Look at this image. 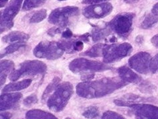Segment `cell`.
Listing matches in <instances>:
<instances>
[{
    "label": "cell",
    "instance_id": "obj_1",
    "mask_svg": "<svg viewBox=\"0 0 158 119\" xmlns=\"http://www.w3.org/2000/svg\"><path fill=\"white\" fill-rule=\"evenodd\" d=\"M128 84L121 78H105L95 81L82 82L77 86L79 96L86 98H101Z\"/></svg>",
    "mask_w": 158,
    "mask_h": 119
},
{
    "label": "cell",
    "instance_id": "obj_2",
    "mask_svg": "<svg viewBox=\"0 0 158 119\" xmlns=\"http://www.w3.org/2000/svg\"><path fill=\"white\" fill-rule=\"evenodd\" d=\"M73 92V86L69 82L58 84L54 92L48 98L47 105L54 112H59L64 109Z\"/></svg>",
    "mask_w": 158,
    "mask_h": 119
},
{
    "label": "cell",
    "instance_id": "obj_3",
    "mask_svg": "<svg viewBox=\"0 0 158 119\" xmlns=\"http://www.w3.org/2000/svg\"><path fill=\"white\" fill-rule=\"evenodd\" d=\"M47 69L46 64L40 60H27L23 62L18 68L12 71L10 80L15 81L25 76H34L44 73Z\"/></svg>",
    "mask_w": 158,
    "mask_h": 119
},
{
    "label": "cell",
    "instance_id": "obj_4",
    "mask_svg": "<svg viewBox=\"0 0 158 119\" xmlns=\"http://www.w3.org/2000/svg\"><path fill=\"white\" fill-rule=\"evenodd\" d=\"M64 52L60 42H42L35 47L33 53L35 57L54 60L60 58Z\"/></svg>",
    "mask_w": 158,
    "mask_h": 119
},
{
    "label": "cell",
    "instance_id": "obj_5",
    "mask_svg": "<svg viewBox=\"0 0 158 119\" xmlns=\"http://www.w3.org/2000/svg\"><path fill=\"white\" fill-rule=\"evenodd\" d=\"M133 47L129 43L106 45L103 50V61L110 64L127 57L132 52Z\"/></svg>",
    "mask_w": 158,
    "mask_h": 119
},
{
    "label": "cell",
    "instance_id": "obj_6",
    "mask_svg": "<svg viewBox=\"0 0 158 119\" xmlns=\"http://www.w3.org/2000/svg\"><path fill=\"white\" fill-rule=\"evenodd\" d=\"M134 17L135 14L133 13L118 14L109 22V26L117 35L125 38L131 32Z\"/></svg>",
    "mask_w": 158,
    "mask_h": 119
},
{
    "label": "cell",
    "instance_id": "obj_7",
    "mask_svg": "<svg viewBox=\"0 0 158 119\" xmlns=\"http://www.w3.org/2000/svg\"><path fill=\"white\" fill-rule=\"evenodd\" d=\"M69 69L73 73L82 72H102L111 69L110 66L100 62L90 60L85 58H76L70 63Z\"/></svg>",
    "mask_w": 158,
    "mask_h": 119
},
{
    "label": "cell",
    "instance_id": "obj_8",
    "mask_svg": "<svg viewBox=\"0 0 158 119\" xmlns=\"http://www.w3.org/2000/svg\"><path fill=\"white\" fill-rule=\"evenodd\" d=\"M79 10L77 7L66 6L55 9L49 15L48 22L54 25L65 27L69 24L70 19L76 16Z\"/></svg>",
    "mask_w": 158,
    "mask_h": 119
},
{
    "label": "cell",
    "instance_id": "obj_9",
    "mask_svg": "<svg viewBox=\"0 0 158 119\" xmlns=\"http://www.w3.org/2000/svg\"><path fill=\"white\" fill-rule=\"evenodd\" d=\"M23 0H11L1 14V33L10 30L14 26L13 19L18 14Z\"/></svg>",
    "mask_w": 158,
    "mask_h": 119
},
{
    "label": "cell",
    "instance_id": "obj_10",
    "mask_svg": "<svg viewBox=\"0 0 158 119\" xmlns=\"http://www.w3.org/2000/svg\"><path fill=\"white\" fill-rule=\"evenodd\" d=\"M152 56L147 52H139L129 60V64L131 68L141 74H148L150 71Z\"/></svg>",
    "mask_w": 158,
    "mask_h": 119
},
{
    "label": "cell",
    "instance_id": "obj_11",
    "mask_svg": "<svg viewBox=\"0 0 158 119\" xmlns=\"http://www.w3.org/2000/svg\"><path fill=\"white\" fill-rule=\"evenodd\" d=\"M113 10V6L110 3H102L101 4H94L85 7L82 14L86 18L100 19L105 18Z\"/></svg>",
    "mask_w": 158,
    "mask_h": 119
},
{
    "label": "cell",
    "instance_id": "obj_12",
    "mask_svg": "<svg viewBox=\"0 0 158 119\" xmlns=\"http://www.w3.org/2000/svg\"><path fill=\"white\" fill-rule=\"evenodd\" d=\"M136 114L148 119H158V107L148 104H136L130 106Z\"/></svg>",
    "mask_w": 158,
    "mask_h": 119
},
{
    "label": "cell",
    "instance_id": "obj_13",
    "mask_svg": "<svg viewBox=\"0 0 158 119\" xmlns=\"http://www.w3.org/2000/svg\"><path fill=\"white\" fill-rule=\"evenodd\" d=\"M22 97L21 93H7L1 96V110L3 111L13 108Z\"/></svg>",
    "mask_w": 158,
    "mask_h": 119
},
{
    "label": "cell",
    "instance_id": "obj_14",
    "mask_svg": "<svg viewBox=\"0 0 158 119\" xmlns=\"http://www.w3.org/2000/svg\"><path fill=\"white\" fill-rule=\"evenodd\" d=\"M30 39L29 35L22 31H11L2 38V42L8 43H24Z\"/></svg>",
    "mask_w": 158,
    "mask_h": 119
},
{
    "label": "cell",
    "instance_id": "obj_15",
    "mask_svg": "<svg viewBox=\"0 0 158 119\" xmlns=\"http://www.w3.org/2000/svg\"><path fill=\"white\" fill-rule=\"evenodd\" d=\"M118 73L120 78L127 83H138L141 82V78L139 75H137L127 66H124L118 68Z\"/></svg>",
    "mask_w": 158,
    "mask_h": 119
},
{
    "label": "cell",
    "instance_id": "obj_16",
    "mask_svg": "<svg viewBox=\"0 0 158 119\" xmlns=\"http://www.w3.org/2000/svg\"><path fill=\"white\" fill-rule=\"evenodd\" d=\"M147 99H145L144 97H141L137 96V95L127 94L123 96V98L114 101V103L117 106L130 107L133 105L140 104V102H144Z\"/></svg>",
    "mask_w": 158,
    "mask_h": 119
},
{
    "label": "cell",
    "instance_id": "obj_17",
    "mask_svg": "<svg viewBox=\"0 0 158 119\" xmlns=\"http://www.w3.org/2000/svg\"><path fill=\"white\" fill-rule=\"evenodd\" d=\"M31 83V79H26L17 82L10 83L6 85L4 88H3L2 91L3 92H14V91H19L23 89L27 88Z\"/></svg>",
    "mask_w": 158,
    "mask_h": 119
},
{
    "label": "cell",
    "instance_id": "obj_18",
    "mask_svg": "<svg viewBox=\"0 0 158 119\" xmlns=\"http://www.w3.org/2000/svg\"><path fill=\"white\" fill-rule=\"evenodd\" d=\"M26 119H58L52 114L41 110L34 109L29 110L26 114Z\"/></svg>",
    "mask_w": 158,
    "mask_h": 119
},
{
    "label": "cell",
    "instance_id": "obj_19",
    "mask_svg": "<svg viewBox=\"0 0 158 119\" xmlns=\"http://www.w3.org/2000/svg\"><path fill=\"white\" fill-rule=\"evenodd\" d=\"M14 67V63L11 60H4L1 61V86L4 84L7 75L12 72Z\"/></svg>",
    "mask_w": 158,
    "mask_h": 119
},
{
    "label": "cell",
    "instance_id": "obj_20",
    "mask_svg": "<svg viewBox=\"0 0 158 119\" xmlns=\"http://www.w3.org/2000/svg\"><path fill=\"white\" fill-rule=\"evenodd\" d=\"M105 46L106 45L102 44V43H97V44L93 46L89 50L86 51L83 54L91 58L101 56L103 55V50Z\"/></svg>",
    "mask_w": 158,
    "mask_h": 119
},
{
    "label": "cell",
    "instance_id": "obj_21",
    "mask_svg": "<svg viewBox=\"0 0 158 119\" xmlns=\"http://www.w3.org/2000/svg\"><path fill=\"white\" fill-rule=\"evenodd\" d=\"M110 34V30L108 27H95L93 31V40L97 42L105 38Z\"/></svg>",
    "mask_w": 158,
    "mask_h": 119
},
{
    "label": "cell",
    "instance_id": "obj_22",
    "mask_svg": "<svg viewBox=\"0 0 158 119\" xmlns=\"http://www.w3.org/2000/svg\"><path fill=\"white\" fill-rule=\"evenodd\" d=\"M47 0H24L22 6V10L28 11L34 8L40 7L44 4Z\"/></svg>",
    "mask_w": 158,
    "mask_h": 119
},
{
    "label": "cell",
    "instance_id": "obj_23",
    "mask_svg": "<svg viewBox=\"0 0 158 119\" xmlns=\"http://www.w3.org/2000/svg\"><path fill=\"white\" fill-rule=\"evenodd\" d=\"M158 22V16L152 14H148L142 22L141 27L143 29H149L152 27Z\"/></svg>",
    "mask_w": 158,
    "mask_h": 119
},
{
    "label": "cell",
    "instance_id": "obj_24",
    "mask_svg": "<svg viewBox=\"0 0 158 119\" xmlns=\"http://www.w3.org/2000/svg\"><path fill=\"white\" fill-rule=\"evenodd\" d=\"M60 79L58 77H56V78H54V80L48 85V86L46 87V90H44V94H43V95H42V101H46V99L48 98V96H49L50 94L52 92L53 90H55L57 86L59 84V82H60Z\"/></svg>",
    "mask_w": 158,
    "mask_h": 119
},
{
    "label": "cell",
    "instance_id": "obj_25",
    "mask_svg": "<svg viewBox=\"0 0 158 119\" xmlns=\"http://www.w3.org/2000/svg\"><path fill=\"white\" fill-rule=\"evenodd\" d=\"M26 47L24 43H11V45L6 47L5 49L2 51L1 53V58H3L6 55H8L10 54H12L15 51L19 50L21 48H23Z\"/></svg>",
    "mask_w": 158,
    "mask_h": 119
},
{
    "label": "cell",
    "instance_id": "obj_26",
    "mask_svg": "<svg viewBox=\"0 0 158 119\" xmlns=\"http://www.w3.org/2000/svg\"><path fill=\"white\" fill-rule=\"evenodd\" d=\"M82 115L88 119H95L99 116V110L97 106H90L84 111Z\"/></svg>",
    "mask_w": 158,
    "mask_h": 119
},
{
    "label": "cell",
    "instance_id": "obj_27",
    "mask_svg": "<svg viewBox=\"0 0 158 119\" xmlns=\"http://www.w3.org/2000/svg\"><path fill=\"white\" fill-rule=\"evenodd\" d=\"M47 15L46 10L42 9L35 12L30 18V23H39L44 20Z\"/></svg>",
    "mask_w": 158,
    "mask_h": 119
},
{
    "label": "cell",
    "instance_id": "obj_28",
    "mask_svg": "<svg viewBox=\"0 0 158 119\" xmlns=\"http://www.w3.org/2000/svg\"><path fill=\"white\" fill-rule=\"evenodd\" d=\"M156 89V86L148 82L141 83L139 85V90L143 93H153Z\"/></svg>",
    "mask_w": 158,
    "mask_h": 119
},
{
    "label": "cell",
    "instance_id": "obj_29",
    "mask_svg": "<svg viewBox=\"0 0 158 119\" xmlns=\"http://www.w3.org/2000/svg\"><path fill=\"white\" fill-rule=\"evenodd\" d=\"M101 119H125L121 114L113 111H107L103 114Z\"/></svg>",
    "mask_w": 158,
    "mask_h": 119
},
{
    "label": "cell",
    "instance_id": "obj_30",
    "mask_svg": "<svg viewBox=\"0 0 158 119\" xmlns=\"http://www.w3.org/2000/svg\"><path fill=\"white\" fill-rule=\"evenodd\" d=\"M38 102V98L36 96V95L32 94L30 95V96L26 97L24 100H23V104L24 106L27 107H30L31 106L34 105Z\"/></svg>",
    "mask_w": 158,
    "mask_h": 119
},
{
    "label": "cell",
    "instance_id": "obj_31",
    "mask_svg": "<svg viewBox=\"0 0 158 119\" xmlns=\"http://www.w3.org/2000/svg\"><path fill=\"white\" fill-rule=\"evenodd\" d=\"M158 70V54L155 57L152 58L151 64H150V71L152 72L155 73Z\"/></svg>",
    "mask_w": 158,
    "mask_h": 119
},
{
    "label": "cell",
    "instance_id": "obj_32",
    "mask_svg": "<svg viewBox=\"0 0 158 119\" xmlns=\"http://www.w3.org/2000/svg\"><path fill=\"white\" fill-rule=\"evenodd\" d=\"M84 44L81 40L74 41V51H81L83 49Z\"/></svg>",
    "mask_w": 158,
    "mask_h": 119
},
{
    "label": "cell",
    "instance_id": "obj_33",
    "mask_svg": "<svg viewBox=\"0 0 158 119\" xmlns=\"http://www.w3.org/2000/svg\"><path fill=\"white\" fill-rule=\"evenodd\" d=\"M106 1H109V0H82V3H84V4H97V3Z\"/></svg>",
    "mask_w": 158,
    "mask_h": 119
},
{
    "label": "cell",
    "instance_id": "obj_34",
    "mask_svg": "<svg viewBox=\"0 0 158 119\" xmlns=\"http://www.w3.org/2000/svg\"><path fill=\"white\" fill-rule=\"evenodd\" d=\"M94 78V75L93 74H85L84 75H82L81 79L82 80L83 82H88L90 81V80H92V79Z\"/></svg>",
    "mask_w": 158,
    "mask_h": 119
},
{
    "label": "cell",
    "instance_id": "obj_35",
    "mask_svg": "<svg viewBox=\"0 0 158 119\" xmlns=\"http://www.w3.org/2000/svg\"><path fill=\"white\" fill-rule=\"evenodd\" d=\"M72 36H73V32L69 29H67L64 31H63V33H62L63 38H66V39H69Z\"/></svg>",
    "mask_w": 158,
    "mask_h": 119
},
{
    "label": "cell",
    "instance_id": "obj_36",
    "mask_svg": "<svg viewBox=\"0 0 158 119\" xmlns=\"http://www.w3.org/2000/svg\"><path fill=\"white\" fill-rule=\"evenodd\" d=\"M60 31H61V27H54V28H52V29H51V30H49L48 34L50 35H52V36H53L54 35L59 33Z\"/></svg>",
    "mask_w": 158,
    "mask_h": 119
},
{
    "label": "cell",
    "instance_id": "obj_37",
    "mask_svg": "<svg viewBox=\"0 0 158 119\" xmlns=\"http://www.w3.org/2000/svg\"><path fill=\"white\" fill-rule=\"evenodd\" d=\"M151 42L154 46H156L158 48V34L154 35V36L152 38Z\"/></svg>",
    "mask_w": 158,
    "mask_h": 119
},
{
    "label": "cell",
    "instance_id": "obj_38",
    "mask_svg": "<svg viewBox=\"0 0 158 119\" xmlns=\"http://www.w3.org/2000/svg\"><path fill=\"white\" fill-rule=\"evenodd\" d=\"M11 117L10 113H1V119H10Z\"/></svg>",
    "mask_w": 158,
    "mask_h": 119
},
{
    "label": "cell",
    "instance_id": "obj_39",
    "mask_svg": "<svg viewBox=\"0 0 158 119\" xmlns=\"http://www.w3.org/2000/svg\"><path fill=\"white\" fill-rule=\"evenodd\" d=\"M152 11L153 15H156V16H158V3H156V4L153 6Z\"/></svg>",
    "mask_w": 158,
    "mask_h": 119
},
{
    "label": "cell",
    "instance_id": "obj_40",
    "mask_svg": "<svg viewBox=\"0 0 158 119\" xmlns=\"http://www.w3.org/2000/svg\"><path fill=\"white\" fill-rule=\"evenodd\" d=\"M7 1H8V0H0V6H1V7H4Z\"/></svg>",
    "mask_w": 158,
    "mask_h": 119
},
{
    "label": "cell",
    "instance_id": "obj_41",
    "mask_svg": "<svg viewBox=\"0 0 158 119\" xmlns=\"http://www.w3.org/2000/svg\"><path fill=\"white\" fill-rule=\"evenodd\" d=\"M139 1V0H125V2H127L128 3H135Z\"/></svg>",
    "mask_w": 158,
    "mask_h": 119
},
{
    "label": "cell",
    "instance_id": "obj_42",
    "mask_svg": "<svg viewBox=\"0 0 158 119\" xmlns=\"http://www.w3.org/2000/svg\"><path fill=\"white\" fill-rule=\"evenodd\" d=\"M135 118H136V119H148L147 118L143 117H142V116H140V115H138V114H136Z\"/></svg>",
    "mask_w": 158,
    "mask_h": 119
},
{
    "label": "cell",
    "instance_id": "obj_43",
    "mask_svg": "<svg viewBox=\"0 0 158 119\" xmlns=\"http://www.w3.org/2000/svg\"><path fill=\"white\" fill-rule=\"evenodd\" d=\"M59 1H64V0H59Z\"/></svg>",
    "mask_w": 158,
    "mask_h": 119
},
{
    "label": "cell",
    "instance_id": "obj_44",
    "mask_svg": "<svg viewBox=\"0 0 158 119\" xmlns=\"http://www.w3.org/2000/svg\"><path fill=\"white\" fill-rule=\"evenodd\" d=\"M66 119H70V118H66Z\"/></svg>",
    "mask_w": 158,
    "mask_h": 119
}]
</instances>
